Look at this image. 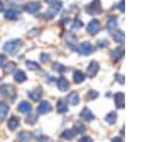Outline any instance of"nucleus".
Returning <instances> with one entry per match:
<instances>
[{
    "label": "nucleus",
    "mask_w": 154,
    "mask_h": 142,
    "mask_svg": "<svg viewBox=\"0 0 154 142\" xmlns=\"http://www.w3.org/2000/svg\"><path fill=\"white\" fill-rule=\"evenodd\" d=\"M53 69H54L55 71H58V72H64V71H65V66L61 65V64H59V63L53 64Z\"/></svg>",
    "instance_id": "32"
},
{
    "label": "nucleus",
    "mask_w": 154,
    "mask_h": 142,
    "mask_svg": "<svg viewBox=\"0 0 154 142\" xmlns=\"http://www.w3.org/2000/svg\"><path fill=\"white\" fill-rule=\"evenodd\" d=\"M14 81L18 83H23L26 81V75L23 70H16L14 72Z\"/></svg>",
    "instance_id": "19"
},
{
    "label": "nucleus",
    "mask_w": 154,
    "mask_h": 142,
    "mask_svg": "<svg viewBox=\"0 0 154 142\" xmlns=\"http://www.w3.org/2000/svg\"><path fill=\"white\" fill-rule=\"evenodd\" d=\"M97 71H99V64L96 61H91L89 64V66L87 67V75L89 77H94Z\"/></svg>",
    "instance_id": "9"
},
{
    "label": "nucleus",
    "mask_w": 154,
    "mask_h": 142,
    "mask_svg": "<svg viewBox=\"0 0 154 142\" xmlns=\"http://www.w3.org/2000/svg\"><path fill=\"white\" fill-rule=\"evenodd\" d=\"M22 45H23L22 40L14 39V40H10V41H7V42L4 45L2 49H4L5 52H7L8 54H11V55H14V54H17V52L20 49Z\"/></svg>",
    "instance_id": "1"
},
{
    "label": "nucleus",
    "mask_w": 154,
    "mask_h": 142,
    "mask_svg": "<svg viewBox=\"0 0 154 142\" xmlns=\"http://www.w3.org/2000/svg\"><path fill=\"white\" fill-rule=\"evenodd\" d=\"M18 1H19V0H18Z\"/></svg>",
    "instance_id": "44"
},
{
    "label": "nucleus",
    "mask_w": 154,
    "mask_h": 142,
    "mask_svg": "<svg viewBox=\"0 0 154 142\" xmlns=\"http://www.w3.org/2000/svg\"><path fill=\"white\" fill-rule=\"evenodd\" d=\"M99 30H100V22H99L97 19H93V20H90L89 24L87 25V31H88L89 34H91V35L97 34Z\"/></svg>",
    "instance_id": "5"
},
{
    "label": "nucleus",
    "mask_w": 154,
    "mask_h": 142,
    "mask_svg": "<svg viewBox=\"0 0 154 142\" xmlns=\"http://www.w3.org/2000/svg\"><path fill=\"white\" fill-rule=\"evenodd\" d=\"M25 66H26L28 70H30V71H37V70H40V65H38L36 61H32V60H26Z\"/></svg>",
    "instance_id": "24"
},
{
    "label": "nucleus",
    "mask_w": 154,
    "mask_h": 142,
    "mask_svg": "<svg viewBox=\"0 0 154 142\" xmlns=\"http://www.w3.org/2000/svg\"><path fill=\"white\" fill-rule=\"evenodd\" d=\"M77 49H78V52H79L81 54H83V55H89V54L93 52V46H91L90 42L84 41V42H82V43L78 46Z\"/></svg>",
    "instance_id": "4"
},
{
    "label": "nucleus",
    "mask_w": 154,
    "mask_h": 142,
    "mask_svg": "<svg viewBox=\"0 0 154 142\" xmlns=\"http://www.w3.org/2000/svg\"><path fill=\"white\" fill-rule=\"evenodd\" d=\"M60 8H61V2H54V4L52 5V7L46 12L45 18H47V19L53 18V17L59 12V10H60Z\"/></svg>",
    "instance_id": "6"
},
{
    "label": "nucleus",
    "mask_w": 154,
    "mask_h": 142,
    "mask_svg": "<svg viewBox=\"0 0 154 142\" xmlns=\"http://www.w3.org/2000/svg\"><path fill=\"white\" fill-rule=\"evenodd\" d=\"M85 11H87L89 14L100 13V12H101V4H100V0H94L89 6L85 7Z\"/></svg>",
    "instance_id": "3"
},
{
    "label": "nucleus",
    "mask_w": 154,
    "mask_h": 142,
    "mask_svg": "<svg viewBox=\"0 0 154 142\" xmlns=\"http://www.w3.org/2000/svg\"><path fill=\"white\" fill-rule=\"evenodd\" d=\"M81 26H82V23H81L79 20H77V22H75V24L72 25V29H73V30H75V29L77 30V29H79Z\"/></svg>",
    "instance_id": "37"
},
{
    "label": "nucleus",
    "mask_w": 154,
    "mask_h": 142,
    "mask_svg": "<svg viewBox=\"0 0 154 142\" xmlns=\"http://www.w3.org/2000/svg\"><path fill=\"white\" fill-rule=\"evenodd\" d=\"M124 2H120V5H119V8H120V11H124V5H123Z\"/></svg>",
    "instance_id": "40"
},
{
    "label": "nucleus",
    "mask_w": 154,
    "mask_h": 142,
    "mask_svg": "<svg viewBox=\"0 0 154 142\" xmlns=\"http://www.w3.org/2000/svg\"><path fill=\"white\" fill-rule=\"evenodd\" d=\"M107 29L108 30H114V28L117 26V18L116 17H109L107 20Z\"/></svg>",
    "instance_id": "27"
},
{
    "label": "nucleus",
    "mask_w": 154,
    "mask_h": 142,
    "mask_svg": "<svg viewBox=\"0 0 154 142\" xmlns=\"http://www.w3.org/2000/svg\"><path fill=\"white\" fill-rule=\"evenodd\" d=\"M67 111V101L64 99H59L57 101V112L58 113H65Z\"/></svg>",
    "instance_id": "14"
},
{
    "label": "nucleus",
    "mask_w": 154,
    "mask_h": 142,
    "mask_svg": "<svg viewBox=\"0 0 154 142\" xmlns=\"http://www.w3.org/2000/svg\"><path fill=\"white\" fill-rule=\"evenodd\" d=\"M105 119H106V122H107L108 124H114V122H116V119H117V114H116L114 112H111V113H108V114L105 117Z\"/></svg>",
    "instance_id": "29"
},
{
    "label": "nucleus",
    "mask_w": 154,
    "mask_h": 142,
    "mask_svg": "<svg viewBox=\"0 0 154 142\" xmlns=\"http://www.w3.org/2000/svg\"><path fill=\"white\" fill-rule=\"evenodd\" d=\"M40 8H41V4L38 1H31L24 6V10L28 13H36L37 11H40Z\"/></svg>",
    "instance_id": "7"
},
{
    "label": "nucleus",
    "mask_w": 154,
    "mask_h": 142,
    "mask_svg": "<svg viewBox=\"0 0 154 142\" xmlns=\"http://www.w3.org/2000/svg\"><path fill=\"white\" fill-rule=\"evenodd\" d=\"M114 102H116V106L118 108L124 107V95H123V93H117L114 95Z\"/></svg>",
    "instance_id": "20"
},
{
    "label": "nucleus",
    "mask_w": 154,
    "mask_h": 142,
    "mask_svg": "<svg viewBox=\"0 0 154 142\" xmlns=\"http://www.w3.org/2000/svg\"><path fill=\"white\" fill-rule=\"evenodd\" d=\"M123 54H124V49H123L122 47H118V48H116V49L112 51L111 57H112L113 60H119V59L123 57Z\"/></svg>",
    "instance_id": "21"
},
{
    "label": "nucleus",
    "mask_w": 154,
    "mask_h": 142,
    "mask_svg": "<svg viewBox=\"0 0 154 142\" xmlns=\"http://www.w3.org/2000/svg\"><path fill=\"white\" fill-rule=\"evenodd\" d=\"M49 59H51V55L49 54H46V53H42L41 54V63H47Z\"/></svg>",
    "instance_id": "34"
},
{
    "label": "nucleus",
    "mask_w": 154,
    "mask_h": 142,
    "mask_svg": "<svg viewBox=\"0 0 154 142\" xmlns=\"http://www.w3.org/2000/svg\"><path fill=\"white\" fill-rule=\"evenodd\" d=\"M51 110H52V106H51V103L48 101H41L40 105L36 108V112L38 114H45V113H48Z\"/></svg>",
    "instance_id": "8"
},
{
    "label": "nucleus",
    "mask_w": 154,
    "mask_h": 142,
    "mask_svg": "<svg viewBox=\"0 0 154 142\" xmlns=\"http://www.w3.org/2000/svg\"><path fill=\"white\" fill-rule=\"evenodd\" d=\"M28 96H29L32 101H38V100L41 99V96H42V90H41V88H36V89H34V90H30V91L28 93Z\"/></svg>",
    "instance_id": "12"
},
{
    "label": "nucleus",
    "mask_w": 154,
    "mask_h": 142,
    "mask_svg": "<svg viewBox=\"0 0 154 142\" xmlns=\"http://www.w3.org/2000/svg\"><path fill=\"white\" fill-rule=\"evenodd\" d=\"M4 71L6 73H12L13 71H16V64L13 61H8L4 65Z\"/></svg>",
    "instance_id": "25"
},
{
    "label": "nucleus",
    "mask_w": 154,
    "mask_h": 142,
    "mask_svg": "<svg viewBox=\"0 0 154 142\" xmlns=\"http://www.w3.org/2000/svg\"><path fill=\"white\" fill-rule=\"evenodd\" d=\"M18 125H19V118H17L16 116H12L10 119H8V122H7V128L10 129V130H16L17 128H18Z\"/></svg>",
    "instance_id": "15"
},
{
    "label": "nucleus",
    "mask_w": 154,
    "mask_h": 142,
    "mask_svg": "<svg viewBox=\"0 0 154 142\" xmlns=\"http://www.w3.org/2000/svg\"><path fill=\"white\" fill-rule=\"evenodd\" d=\"M35 122H36V116H35V114H30V113H29V116H28V117H26V119H25V123L31 125V124H34Z\"/></svg>",
    "instance_id": "31"
},
{
    "label": "nucleus",
    "mask_w": 154,
    "mask_h": 142,
    "mask_svg": "<svg viewBox=\"0 0 154 142\" xmlns=\"http://www.w3.org/2000/svg\"><path fill=\"white\" fill-rule=\"evenodd\" d=\"M100 42H101V43H100V46H101V47H103V46H105V47H106V46H107V45H108V42H107V41H106V40H105V41H103V40H102V41H100Z\"/></svg>",
    "instance_id": "38"
},
{
    "label": "nucleus",
    "mask_w": 154,
    "mask_h": 142,
    "mask_svg": "<svg viewBox=\"0 0 154 142\" xmlns=\"http://www.w3.org/2000/svg\"><path fill=\"white\" fill-rule=\"evenodd\" d=\"M73 81L75 83H82L84 81V73L81 70H76L73 72Z\"/></svg>",
    "instance_id": "23"
},
{
    "label": "nucleus",
    "mask_w": 154,
    "mask_h": 142,
    "mask_svg": "<svg viewBox=\"0 0 154 142\" xmlns=\"http://www.w3.org/2000/svg\"><path fill=\"white\" fill-rule=\"evenodd\" d=\"M17 138L19 142H28L30 138H31V134L28 132V131H20L18 135H17Z\"/></svg>",
    "instance_id": "22"
},
{
    "label": "nucleus",
    "mask_w": 154,
    "mask_h": 142,
    "mask_svg": "<svg viewBox=\"0 0 154 142\" xmlns=\"http://www.w3.org/2000/svg\"><path fill=\"white\" fill-rule=\"evenodd\" d=\"M18 111L20 112V113H24V114H29L30 112H31V105L28 102V101H22V102H19V105H18Z\"/></svg>",
    "instance_id": "11"
},
{
    "label": "nucleus",
    "mask_w": 154,
    "mask_h": 142,
    "mask_svg": "<svg viewBox=\"0 0 154 142\" xmlns=\"http://www.w3.org/2000/svg\"><path fill=\"white\" fill-rule=\"evenodd\" d=\"M97 95H99L97 91H95V90H90V91L88 93V95H87V99H88V100H93V99H95Z\"/></svg>",
    "instance_id": "33"
},
{
    "label": "nucleus",
    "mask_w": 154,
    "mask_h": 142,
    "mask_svg": "<svg viewBox=\"0 0 154 142\" xmlns=\"http://www.w3.org/2000/svg\"><path fill=\"white\" fill-rule=\"evenodd\" d=\"M73 137H75V131L71 129H66L61 134V138H65V140H72Z\"/></svg>",
    "instance_id": "26"
},
{
    "label": "nucleus",
    "mask_w": 154,
    "mask_h": 142,
    "mask_svg": "<svg viewBox=\"0 0 154 142\" xmlns=\"http://www.w3.org/2000/svg\"><path fill=\"white\" fill-rule=\"evenodd\" d=\"M67 102H70V103L73 105V106L78 105V103H79V95H78V93H77V91L70 93L69 96H67Z\"/></svg>",
    "instance_id": "16"
},
{
    "label": "nucleus",
    "mask_w": 154,
    "mask_h": 142,
    "mask_svg": "<svg viewBox=\"0 0 154 142\" xmlns=\"http://www.w3.org/2000/svg\"><path fill=\"white\" fill-rule=\"evenodd\" d=\"M8 110H10L8 105H7L6 102L1 101V102H0V122H2V120H4L5 118H6V116H7V112H8Z\"/></svg>",
    "instance_id": "18"
},
{
    "label": "nucleus",
    "mask_w": 154,
    "mask_h": 142,
    "mask_svg": "<svg viewBox=\"0 0 154 142\" xmlns=\"http://www.w3.org/2000/svg\"><path fill=\"white\" fill-rule=\"evenodd\" d=\"M57 85H58V89L60 91H66L70 88V83L65 77H60L58 79V82H57Z\"/></svg>",
    "instance_id": "10"
},
{
    "label": "nucleus",
    "mask_w": 154,
    "mask_h": 142,
    "mask_svg": "<svg viewBox=\"0 0 154 142\" xmlns=\"http://www.w3.org/2000/svg\"><path fill=\"white\" fill-rule=\"evenodd\" d=\"M113 39H114L116 42H118V43H123V41H124V32L120 31V30L116 31V32L113 34Z\"/></svg>",
    "instance_id": "28"
},
{
    "label": "nucleus",
    "mask_w": 154,
    "mask_h": 142,
    "mask_svg": "<svg viewBox=\"0 0 154 142\" xmlns=\"http://www.w3.org/2000/svg\"><path fill=\"white\" fill-rule=\"evenodd\" d=\"M0 95H2L4 97H8V99H14L16 97V89L13 85L11 84H1L0 85Z\"/></svg>",
    "instance_id": "2"
},
{
    "label": "nucleus",
    "mask_w": 154,
    "mask_h": 142,
    "mask_svg": "<svg viewBox=\"0 0 154 142\" xmlns=\"http://www.w3.org/2000/svg\"><path fill=\"white\" fill-rule=\"evenodd\" d=\"M84 130H85V128L81 122H76L75 123V130L73 131L78 132V134H82V132H84Z\"/></svg>",
    "instance_id": "30"
},
{
    "label": "nucleus",
    "mask_w": 154,
    "mask_h": 142,
    "mask_svg": "<svg viewBox=\"0 0 154 142\" xmlns=\"http://www.w3.org/2000/svg\"><path fill=\"white\" fill-rule=\"evenodd\" d=\"M81 117L83 120H87V122H91L94 119V114L89 108H83L81 112Z\"/></svg>",
    "instance_id": "17"
},
{
    "label": "nucleus",
    "mask_w": 154,
    "mask_h": 142,
    "mask_svg": "<svg viewBox=\"0 0 154 142\" xmlns=\"http://www.w3.org/2000/svg\"><path fill=\"white\" fill-rule=\"evenodd\" d=\"M112 142H123V141H122V138H119V137H114V138L112 140Z\"/></svg>",
    "instance_id": "39"
},
{
    "label": "nucleus",
    "mask_w": 154,
    "mask_h": 142,
    "mask_svg": "<svg viewBox=\"0 0 154 142\" xmlns=\"http://www.w3.org/2000/svg\"><path fill=\"white\" fill-rule=\"evenodd\" d=\"M57 0H46V2H48V4H54Z\"/></svg>",
    "instance_id": "42"
},
{
    "label": "nucleus",
    "mask_w": 154,
    "mask_h": 142,
    "mask_svg": "<svg viewBox=\"0 0 154 142\" xmlns=\"http://www.w3.org/2000/svg\"><path fill=\"white\" fill-rule=\"evenodd\" d=\"M2 11H4V5L0 2V12H2Z\"/></svg>",
    "instance_id": "43"
},
{
    "label": "nucleus",
    "mask_w": 154,
    "mask_h": 142,
    "mask_svg": "<svg viewBox=\"0 0 154 142\" xmlns=\"http://www.w3.org/2000/svg\"><path fill=\"white\" fill-rule=\"evenodd\" d=\"M118 79H119V83H124V81H123L124 78H123L122 76H118Z\"/></svg>",
    "instance_id": "41"
},
{
    "label": "nucleus",
    "mask_w": 154,
    "mask_h": 142,
    "mask_svg": "<svg viewBox=\"0 0 154 142\" xmlns=\"http://www.w3.org/2000/svg\"><path fill=\"white\" fill-rule=\"evenodd\" d=\"M6 63H7V61H6V57L2 55V54H0V67H4V65H5Z\"/></svg>",
    "instance_id": "36"
},
{
    "label": "nucleus",
    "mask_w": 154,
    "mask_h": 142,
    "mask_svg": "<svg viewBox=\"0 0 154 142\" xmlns=\"http://www.w3.org/2000/svg\"><path fill=\"white\" fill-rule=\"evenodd\" d=\"M18 17H19V11H17V10L10 8L5 12V18L8 20H16Z\"/></svg>",
    "instance_id": "13"
},
{
    "label": "nucleus",
    "mask_w": 154,
    "mask_h": 142,
    "mask_svg": "<svg viewBox=\"0 0 154 142\" xmlns=\"http://www.w3.org/2000/svg\"><path fill=\"white\" fill-rule=\"evenodd\" d=\"M78 142H93V140H91V137H89V136H83V137L79 138Z\"/></svg>",
    "instance_id": "35"
}]
</instances>
